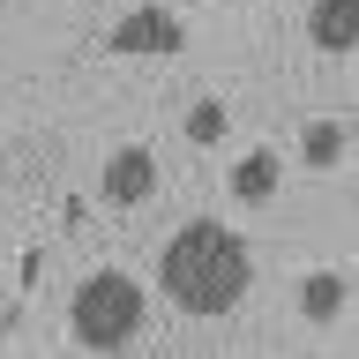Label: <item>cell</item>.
Returning <instances> with one entry per match:
<instances>
[{
	"label": "cell",
	"mask_w": 359,
	"mask_h": 359,
	"mask_svg": "<svg viewBox=\"0 0 359 359\" xmlns=\"http://www.w3.org/2000/svg\"><path fill=\"white\" fill-rule=\"evenodd\" d=\"M187 135H195V142H224V105L217 97H202V105L187 112Z\"/></svg>",
	"instance_id": "obj_9"
},
{
	"label": "cell",
	"mask_w": 359,
	"mask_h": 359,
	"mask_svg": "<svg viewBox=\"0 0 359 359\" xmlns=\"http://www.w3.org/2000/svg\"><path fill=\"white\" fill-rule=\"evenodd\" d=\"M307 45L314 53H352L359 45V0H314L307 8Z\"/></svg>",
	"instance_id": "obj_5"
},
{
	"label": "cell",
	"mask_w": 359,
	"mask_h": 359,
	"mask_svg": "<svg viewBox=\"0 0 359 359\" xmlns=\"http://www.w3.org/2000/svg\"><path fill=\"white\" fill-rule=\"evenodd\" d=\"M67 330H75V344H90V352H120V344L142 330V285H135L128 269L83 277L75 299H67Z\"/></svg>",
	"instance_id": "obj_2"
},
{
	"label": "cell",
	"mask_w": 359,
	"mask_h": 359,
	"mask_svg": "<svg viewBox=\"0 0 359 359\" xmlns=\"http://www.w3.org/2000/svg\"><path fill=\"white\" fill-rule=\"evenodd\" d=\"M299 314H307V322H337V314H344V277H337V269H314L307 285H299Z\"/></svg>",
	"instance_id": "obj_7"
},
{
	"label": "cell",
	"mask_w": 359,
	"mask_h": 359,
	"mask_svg": "<svg viewBox=\"0 0 359 359\" xmlns=\"http://www.w3.org/2000/svg\"><path fill=\"white\" fill-rule=\"evenodd\" d=\"M247 277H255L247 240L232 224H217V217H187L172 240H165V262H157L165 299L187 307V314H232L240 292H247Z\"/></svg>",
	"instance_id": "obj_1"
},
{
	"label": "cell",
	"mask_w": 359,
	"mask_h": 359,
	"mask_svg": "<svg viewBox=\"0 0 359 359\" xmlns=\"http://www.w3.org/2000/svg\"><path fill=\"white\" fill-rule=\"evenodd\" d=\"M97 187H105V202H120V210H128V202H150V195H157V157L142 150V142L112 150V157H105V180H97Z\"/></svg>",
	"instance_id": "obj_4"
},
{
	"label": "cell",
	"mask_w": 359,
	"mask_h": 359,
	"mask_svg": "<svg viewBox=\"0 0 359 359\" xmlns=\"http://www.w3.org/2000/svg\"><path fill=\"white\" fill-rule=\"evenodd\" d=\"M180 45H187V30L172 8H128L112 22V53H180Z\"/></svg>",
	"instance_id": "obj_3"
},
{
	"label": "cell",
	"mask_w": 359,
	"mask_h": 359,
	"mask_svg": "<svg viewBox=\"0 0 359 359\" xmlns=\"http://www.w3.org/2000/svg\"><path fill=\"white\" fill-rule=\"evenodd\" d=\"M277 172H285V165H277L269 150L240 157V165H232V195H240V202H269V195H277Z\"/></svg>",
	"instance_id": "obj_6"
},
{
	"label": "cell",
	"mask_w": 359,
	"mask_h": 359,
	"mask_svg": "<svg viewBox=\"0 0 359 359\" xmlns=\"http://www.w3.org/2000/svg\"><path fill=\"white\" fill-rule=\"evenodd\" d=\"M299 150H307V165H337V157H344V128H337V120H314V128L299 135Z\"/></svg>",
	"instance_id": "obj_8"
}]
</instances>
